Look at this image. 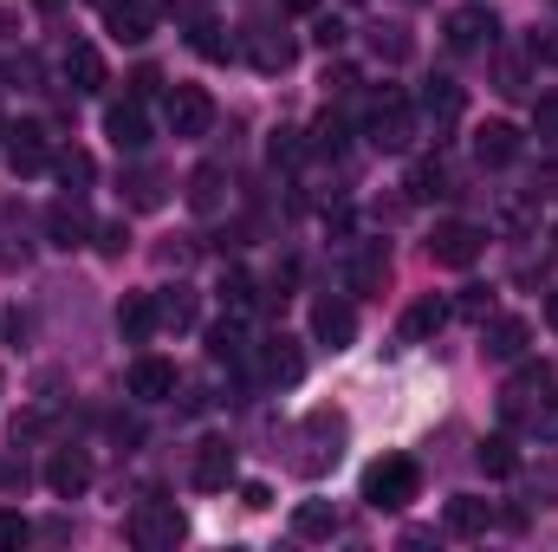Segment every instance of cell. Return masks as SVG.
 I'll use <instances>...</instances> for the list:
<instances>
[{
  "label": "cell",
  "instance_id": "obj_30",
  "mask_svg": "<svg viewBox=\"0 0 558 552\" xmlns=\"http://www.w3.org/2000/svg\"><path fill=\"white\" fill-rule=\"evenodd\" d=\"M208 358H215V364H241V358H247V338H241L234 319H221V325L208 332Z\"/></svg>",
  "mask_w": 558,
  "mask_h": 552
},
{
  "label": "cell",
  "instance_id": "obj_18",
  "mask_svg": "<svg viewBox=\"0 0 558 552\" xmlns=\"http://www.w3.org/2000/svg\"><path fill=\"white\" fill-rule=\"evenodd\" d=\"M441 527H448L454 540H481V533L494 527V507H487L481 494H454V501H448V514H441Z\"/></svg>",
  "mask_w": 558,
  "mask_h": 552
},
{
  "label": "cell",
  "instance_id": "obj_43",
  "mask_svg": "<svg viewBox=\"0 0 558 552\" xmlns=\"http://www.w3.org/2000/svg\"><path fill=\"white\" fill-rule=\"evenodd\" d=\"M98 248H105V254H124V248H131V228H124V221H105V228H98Z\"/></svg>",
  "mask_w": 558,
  "mask_h": 552
},
{
  "label": "cell",
  "instance_id": "obj_28",
  "mask_svg": "<svg viewBox=\"0 0 558 552\" xmlns=\"http://www.w3.org/2000/svg\"><path fill=\"white\" fill-rule=\"evenodd\" d=\"M267 377H274V384H299V377H305V358H299L292 338H267Z\"/></svg>",
  "mask_w": 558,
  "mask_h": 552
},
{
  "label": "cell",
  "instance_id": "obj_52",
  "mask_svg": "<svg viewBox=\"0 0 558 552\" xmlns=\"http://www.w3.org/2000/svg\"><path fill=\"white\" fill-rule=\"evenodd\" d=\"M33 7H39V13H52V7H65V0H33Z\"/></svg>",
  "mask_w": 558,
  "mask_h": 552
},
{
  "label": "cell",
  "instance_id": "obj_29",
  "mask_svg": "<svg viewBox=\"0 0 558 552\" xmlns=\"http://www.w3.org/2000/svg\"><path fill=\"white\" fill-rule=\"evenodd\" d=\"M52 169H59V182H65L72 195H85V189H92V176H98V163H92L85 149H59V156H52Z\"/></svg>",
  "mask_w": 558,
  "mask_h": 552
},
{
  "label": "cell",
  "instance_id": "obj_38",
  "mask_svg": "<svg viewBox=\"0 0 558 552\" xmlns=\"http://www.w3.org/2000/svg\"><path fill=\"white\" fill-rule=\"evenodd\" d=\"M124 189H131V202H137V208H156V202H162V176H156V169H137Z\"/></svg>",
  "mask_w": 558,
  "mask_h": 552
},
{
  "label": "cell",
  "instance_id": "obj_47",
  "mask_svg": "<svg viewBox=\"0 0 558 552\" xmlns=\"http://www.w3.org/2000/svg\"><path fill=\"white\" fill-rule=\"evenodd\" d=\"M338 39H344V26H338V20H318V46H325V52H331V46H338Z\"/></svg>",
  "mask_w": 558,
  "mask_h": 552
},
{
  "label": "cell",
  "instance_id": "obj_5",
  "mask_svg": "<svg viewBox=\"0 0 558 552\" xmlns=\"http://www.w3.org/2000/svg\"><path fill=\"white\" fill-rule=\"evenodd\" d=\"M162 124H169L175 137H208V124H215V98H208L202 85H169V98H162Z\"/></svg>",
  "mask_w": 558,
  "mask_h": 552
},
{
  "label": "cell",
  "instance_id": "obj_20",
  "mask_svg": "<svg viewBox=\"0 0 558 552\" xmlns=\"http://www.w3.org/2000/svg\"><path fill=\"white\" fill-rule=\"evenodd\" d=\"M131 397H137V404H162V397H175V364H169V358H137V371H131Z\"/></svg>",
  "mask_w": 558,
  "mask_h": 552
},
{
  "label": "cell",
  "instance_id": "obj_10",
  "mask_svg": "<svg viewBox=\"0 0 558 552\" xmlns=\"http://www.w3.org/2000/svg\"><path fill=\"white\" fill-rule=\"evenodd\" d=\"M526 345H533V325L526 319H481V351L494 364H520Z\"/></svg>",
  "mask_w": 558,
  "mask_h": 552
},
{
  "label": "cell",
  "instance_id": "obj_25",
  "mask_svg": "<svg viewBox=\"0 0 558 552\" xmlns=\"http://www.w3.org/2000/svg\"><path fill=\"white\" fill-rule=\"evenodd\" d=\"M247 59H254V72H286V65H292V39L254 26V33H247Z\"/></svg>",
  "mask_w": 558,
  "mask_h": 552
},
{
  "label": "cell",
  "instance_id": "obj_51",
  "mask_svg": "<svg viewBox=\"0 0 558 552\" xmlns=\"http://www.w3.org/2000/svg\"><path fill=\"white\" fill-rule=\"evenodd\" d=\"M7 33H13V13H0V39H7Z\"/></svg>",
  "mask_w": 558,
  "mask_h": 552
},
{
  "label": "cell",
  "instance_id": "obj_4",
  "mask_svg": "<svg viewBox=\"0 0 558 552\" xmlns=\"http://www.w3.org/2000/svg\"><path fill=\"white\" fill-rule=\"evenodd\" d=\"M182 533H189V520H182V507L175 501H162V494H149L131 507V540L143 552H175L182 547Z\"/></svg>",
  "mask_w": 558,
  "mask_h": 552
},
{
  "label": "cell",
  "instance_id": "obj_1",
  "mask_svg": "<svg viewBox=\"0 0 558 552\" xmlns=\"http://www.w3.org/2000/svg\"><path fill=\"white\" fill-rule=\"evenodd\" d=\"M364 137H371L377 156H403L416 143V105L403 92H377L371 111H364Z\"/></svg>",
  "mask_w": 558,
  "mask_h": 552
},
{
  "label": "cell",
  "instance_id": "obj_15",
  "mask_svg": "<svg viewBox=\"0 0 558 552\" xmlns=\"http://www.w3.org/2000/svg\"><path fill=\"white\" fill-rule=\"evenodd\" d=\"M105 137L118 143L124 156H137L143 143H149V118H143V98H124V105H111V111H105Z\"/></svg>",
  "mask_w": 558,
  "mask_h": 552
},
{
  "label": "cell",
  "instance_id": "obj_35",
  "mask_svg": "<svg viewBox=\"0 0 558 552\" xmlns=\"http://www.w3.org/2000/svg\"><path fill=\"white\" fill-rule=\"evenodd\" d=\"M454 312H461V319H474V325H481V319H494V286H468V292L454 299Z\"/></svg>",
  "mask_w": 558,
  "mask_h": 552
},
{
  "label": "cell",
  "instance_id": "obj_22",
  "mask_svg": "<svg viewBox=\"0 0 558 552\" xmlns=\"http://www.w3.org/2000/svg\"><path fill=\"white\" fill-rule=\"evenodd\" d=\"M474 156H481V169H507L520 156V131L513 124H481L474 131Z\"/></svg>",
  "mask_w": 558,
  "mask_h": 552
},
{
  "label": "cell",
  "instance_id": "obj_16",
  "mask_svg": "<svg viewBox=\"0 0 558 552\" xmlns=\"http://www.w3.org/2000/svg\"><path fill=\"white\" fill-rule=\"evenodd\" d=\"M189 481H195V488H202V494H221V488H228V481H234V448H228V442H215V435H208V442H202V448H195V475H189Z\"/></svg>",
  "mask_w": 558,
  "mask_h": 552
},
{
  "label": "cell",
  "instance_id": "obj_48",
  "mask_svg": "<svg viewBox=\"0 0 558 552\" xmlns=\"http://www.w3.org/2000/svg\"><path fill=\"white\" fill-rule=\"evenodd\" d=\"M526 52H533V59H539V65H553V59H558V39H533V46H526Z\"/></svg>",
  "mask_w": 558,
  "mask_h": 552
},
{
  "label": "cell",
  "instance_id": "obj_37",
  "mask_svg": "<svg viewBox=\"0 0 558 552\" xmlns=\"http://www.w3.org/2000/svg\"><path fill=\"white\" fill-rule=\"evenodd\" d=\"M312 149H331V156L344 149V118H338V111H325V118L312 124Z\"/></svg>",
  "mask_w": 558,
  "mask_h": 552
},
{
  "label": "cell",
  "instance_id": "obj_45",
  "mask_svg": "<svg viewBox=\"0 0 558 552\" xmlns=\"http://www.w3.org/2000/svg\"><path fill=\"white\" fill-rule=\"evenodd\" d=\"M241 501H247V507H274V488H267V481H247Z\"/></svg>",
  "mask_w": 558,
  "mask_h": 552
},
{
  "label": "cell",
  "instance_id": "obj_53",
  "mask_svg": "<svg viewBox=\"0 0 558 552\" xmlns=\"http://www.w3.org/2000/svg\"><path fill=\"white\" fill-rule=\"evenodd\" d=\"M149 7H182V0H149Z\"/></svg>",
  "mask_w": 558,
  "mask_h": 552
},
{
  "label": "cell",
  "instance_id": "obj_56",
  "mask_svg": "<svg viewBox=\"0 0 558 552\" xmlns=\"http://www.w3.org/2000/svg\"><path fill=\"white\" fill-rule=\"evenodd\" d=\"M553 241H558V228H553Z\"/></svg>",
  "mask_w": 558,
  "mask_h": 552
},
{
  "label": "cell",
  "instance_id": "obj_2",
  "mask_svg": "<svg viewBox=\"0 0 558 552\" xmlns=\"http://www.w3.org/2000/svg\"><path fill=\"white\" fill-rule=\"evenodd\" d=\"M416 494H422V468L410 455H384V461L364 468V501H371L377 514H397V507H410Z\"/></svg>",
  "mask_w": 558,
  "mask_h": 552
},
{
  "label": "cell",
  "instance_id": "obj_21",
  "mask_svg": "<svg viewBox=\"0 0 558 552\" xmlns=\"http://www.w3.org/2000/svg\"><path fill=\"white\" fill-rule=\"evenodd\" d=\"M416 111L435 124V131H448V124L461 118V85H454V79H428V85H422V105H416Z\"/></svg>",
  "mask_w": 558,
  "mask_h": 552
},
{
  "label": "cell",
  "instance_id": "obj_36",
  "mask_svg": "<svg viewBox=\"0 0 558 552\" xmlns=\"http://www.w3.org/2000/svg\"><path fill=\"white\" fill-rule=\"evenodd\" d=\"M33 540V527H26V514H13V507H0V552H20Z\"/></svg>",
  "mask_w": 558,
  "mask_h": 552
},
{
  "label": "cell",
  "instance_id": "obj_19",
  "mask_svg": "<svg viewBox=\"0 0 558 552\" xmlns=\"http://www.w3.org/2000/svg\"><path fill=\"white\" fill-rule=\"evenodd\" d=\"M448 325V299H435V292H422V299H410V312H403V345H428L435 332Z\"/></svg>",
  "mask_w": 558,
  "mask_h": 552
},
{
  "label": "cell",
  "instance_id": "obj_49",
  "mask_svg": "<svg viewBox=\"0 0 558 552\" xmlns=\"http://www.w3.org/2000/svg\"><path fill=\"white\" fill-rule=\"evenodd\" d=\"M286 7H292V13H312V7H318V0H286Z\"/></svg>",
  "mask_w": 558,
  "mask_h": 552
},
{
  "label": "cell",
  "instance_id": "obj_54",
  "mask_svg": "<svg viewBox=\"0 0 558 552\" xmlns=\"http://www.w3.org/2000/svg\"><path fill=\"white\" fill-rule=\"evenodd\" d=\"M92 7H118V0H92Z\"/></svg>",
  "mask_w": 558,
  "mask_h": 552
},
{
  "label": "cell",
  "instance_id": "obj_41",
  "mask_svg": "<svg viewBox=\"0 0 558 552\" xmlns=\"http://www.w3.org/2000/svg\"><path fill=\"white\" fill-rule=\"evenodd\" d=\"M371 46H377V59H410V33H397V26H384Z\"/></svg>",
  "mask_w": 558,
  "mask_h": 552
},
{
  "label": "cell",
  "instance_id": "obj_44",
  "mask_svg": "<svg viewBox=\"0 0 558 552\" xmlns=\"http://www.w3.org/2000/svg\"><path fill=\"white\" fill-rule=\"evenodd\" d=\"M500 92H507V98H520V92H526V65H520V59H507V65H500Z\"/></svg>",
  "mask_w": 558,
  "mask_h": 552
},
{
  "label": "cell",
  "instance_id": "obj_8",
  "mask_svg": "<svg viewBox=\"0 0 558 552\" xmlns=\"http://www.w3.org/2000/svg\"><path fill=\"white\" fill-rule=\"evenodd\" d=\"M46 235H52V248H85L98 228H92V208H85V195H59L52 208H46Z\"/></svg>",
  "mask_w": 558,
  "mask_h": 552
},
{
  "label": "cell",
  "instance_id": "obj_17",
  "mask_svg": "<svg viewBox=\"0 0 558 552\" xmlns=\"http://www.w3.org/2000/svg\"><path fill=\"white\" fill-rule=\"evenodd\" d=\"M149 26H156V7H143V0H118V7H105V33H111L118 46H143Z\"/></svg>",
  "mask_w": 558,
  "mask_h": 552
},
{
  "label": "cell",
  "instance_id": "obj_6",
  "mask_svg": "<svg viewBox=\"0 0 558 552\" xmlns=\"http://www.w3.org/2000/svg\"><path fill=\"white\" fill-rule=\"evenodd\" d=\"M481 254H487V235L474 221H435V235H428V261L435 267H474Z\"/></svg>",
  "mask_w": 558,
  "mask_h": 552
},
{
  "label": "cell",
  "instance_id": "obj_31",
  "mask_svg": "<svg viewBox=\"0 0 558 552\" xmlns=\"http://www.w3.org/2000/svg\"><path fill=\"white\" fill-rule=\"evenodd\" d=\"M435 195H448V163L441 156L410 169V202H435Z\"/></svg>",
  "mask_w": 558,
  "mask_h": 552
},
{
  "label": "cell",
  "instance_id": "obj_9",
  "mask_svg": "<svg viewBox=\"0 0 558 552\" xmlns=\"http://www.w3.org/2000/svg\"><path fill=\"white\" fill-rule=\"evenodd\" d=\"M312 338H318L325 351H344V345L357 338V312H351V299H312Z\"/></svg>",
  "mask_w": 558,
  "mask_h": 552
},
{
  "label": "cell",
  "instance_id": "obj_13",
  "mask_svg": "<svg viewBox=\"0 0 558 552\" xmlns=\"http://www.w3.org/2000/svg\"><path fill=\"white\" fill-rule=\"evenodd\" d=\"M494 33H500V20H494L487 7H461V13L448 20V46H454V52H487Z\"/></svg>",
  "mask_w": 558,
  "mask_h": 552
},
{
  "label": "cell",
  "instance_id": "obj_39",
  "mask_svg": "<svg viewBox=\"0 0 558 552\" xmlns=\"http://www.w3.org/2000/svg\"><path fill=\"white\" fill-rule=\"evenodd\" d=\"M195 52H202V59H228V39H221L215 20H195Z\"/></svg>",
  "mask_w": 558,
  "mask_h": 552
},
{
  "label": "cell",
  "instance_id": "obj_55",
  "mask_svg": "<svg viewBox=\"0 0 558 552\" xmlns=\"http://www.w3.org/2000/svg\"><path fill=\"white\" fill-rule=\"evenodd\" d=\"M0 137H7V118H0Z\"/></svg>",
  "mask_w": 558,
  "mask_h": 552
},
{
  "label": "cell",
  "instance_id": "obj_14",
  "mask_svg": "<svg viewBox=\"0 0 558 552\" xmlns=\"http://www.w3.org/2000/svg\"><path fill=\"white\" fill-rule=\"evenodd\" d=\"M46 488H52L59 501H78V494L92 488V461H85L78 448H52V461H46Z\"/></svg>",
  "mask_w": 558,
  "mask_h": 552
},
{
  "label": "cell",
  "instance_id": "obj_34",
  "mask_svg": "<svg viewBox=\"0 0 558 552\" xmlns=\"http://www.w3.org/2000/svg\"><path fill=\"white\" fill-rule=\"evenodd\" d=\"M221 299H228V312H234V319H241V312H254V279L234 267V274L221 279Z\"/></svg>",
  "mask_w": 558,
  "mask_h": 552
},
{
  "label": "cell",
  "instance_id": "obj_12",
  "mask_svg": "<svg viewBox=\"0 0 558 552\" xmlns=\"http://www.w3.org/2000/svg\"><path fill=\"white\" fill-rule=\"evenodd\" d=\"M344 286L364 292V299L384 292V286H390V248H384V241H364V248L351 254V267H344Z\"/></svg>",
  "mask_w": 558,
  "mask_h": 552
},
{
  "label": "cell",
  "instance_id": "obj_11",
  "mask_svg": "<svg viewBox=\"0 0 558 552\" xmlns=\"http://www.w3.org/2000/svg\"><path fill=\"white\" fill-rule=\"evenodd\" d=\"M59 72H65V85H72L78 98H98V92H105V52H98V46H85V39H72V46H65Z\"/></svg>",
  "mask_w": 558,
  "mask_h": 552
},
{
  "label": "cell",
  "instance_id": "obj_46",
  "mask_svg": "<svg viewBox=\"0 0 558 552\" xmlns=\"http://www.w3.org/2000/svg\"><path fill=\"white\" fill-rule=\"evenodd\" d=\"M156 85H162V79H156V72H149V65H143L137 79H131V98H149V92H156Z\"/></svg>",
  "mask_w": 558,
  "mask_h": 552
},
{
  "label": "cell",
  "instance_id": "obj_42",
  "mask_svg": "<svg viewBox=\"0 0 558 552\" xmlns=\"http://www.w3.org/2000/svg\"><path fill=\"white\" fill-rule=\"evenodd\" d=\"M533 131L546 143H558V98H539V105H533Z\"/></svg>",
  "mask_w": 558,
  "mask_h": 552
},
{
  "label": "cell",
  "instance_id": "obj_23",
  "mask_svg": "<svg viewBox=\"0 0 558 552\" xmlns=\"http://www.w3.org/2000/svg\"><path fill=\"white\" fill-rule=\"evenodd\" d=\"M221 202H228V169H221V163H202V169L189 176V208H195V215H215Z\"/></svg>",
  "mask_w": 558,
  "mask_h": 552
},
{
  "label": "cell",
  "instance_id": "obj_33",
  "mask_svg": "<svg viewBox=\"0 0 558 552\" xmlns=\"http://www.w3.org/2000/svg\"><path fill=\"white\" fill-rule=\"evenodd\" d=\"M481 468H487V475H520V448H513V435H487V442H481Z\"/></svg>",
  "mask_w": 558,
  "mask_h": 552
},
{
  "label": "cell",
  "instance_id": "obj_26",
  "mask_svg": "<svg viewBox=\"0 0 558 552\" xmlns=\"http://www.w3.org/2000/svg\"><path fill=\"white\" fill-rule=\"evenodd\" d=\"M118 332H124L131 345H143L149 332H162V325H156V292H131V299L118 305Z\"/></svg>",
  "mask_w": 558,
  "mask_h": 552
},
{
  "label": "cell",
  "instance_id": "obj_40",
  "mask_svg": "<svg viewBox=\"0 0 558 552\" xmlns=\"http://www.w3.org/2000/svg\"><path fill=\"white\" fill-rule=\"evenodd\" d=\"M267 156H274V163H299V156H305V143H299V131H286V124H279V131H274V143H267Z\"/></svg>",
  "mask_w": 558,
  "mask_h": 552
},
{
  "label": "cell",
  "instance_id": "obj_32",
  "mask_svg": "<svg viewBox=\"0 0 558 552\" xmlns=\"http://www.w3.org/2000/svg\"><path fill=\"white\" fill-rule=\"evenodd\" d=\"M26 261H33L26 221H20V215H7V221H0V267H26Z\"/></svg>",
  "mask_w": 558,
  "mask_h": 552
},
{
  "label": "cell",
  "instance_id": "obj_27",
  "mask_svg": "<svg viewBox=\"0 0 558 552\" xmlns=\"http://www.w3.org/2000/svg\"><path fill=\"white\" fill-rule=\"evenodd\" d=\"M156 325L162 332H189L195 325V292L189 286H162L156 292Z\"/></svg>",
  "mask_w": 558,
  "mask_h": 552
},
{
  "label": "cell",
  "instance_id": "obj_50",
  "mask_svg": "<svg viewBox=\"0 0 558 552\" xmlns=\"http://www.w3.org/2000/svg\"><path fill=\"white\" fill-rule=\"evenodd\" d=\"M546 319H553V325H558V292H553V299H546Z\"/></svg>",
  "mask_w": 558,
  "mask_h": 552
},
{
  "label": "cell",
  "instance_id": "obj_7",
  "mask_svg": "<svg viewBox=\"0 0 558 552\" xmlns=\"http://www.w3.org/2000/svg\"><path fill=\"white\" fill-rule=\"evenodd\" d=\"M0 143H7V169H13V176H39V169L52 163V131L33 124V118H26V124H7Z\"/></svg>",
  "mask_w": 558,
  "mask_h": 552
},
{
  "label": "cell",
  "instance_id": "obj_3",
  "mask_svg": "<svg viewBox=\"0 0 558 552\" xmlns=\"http://www.w3.org/2000/svg\"><path fill=\"white\" fill-rule=\"evenodd\" d=\"M344 416L338 410H312L299 422V475H325V468H338V455H344Z\"/></svg>",
  "mask_w": 558,
  "mask_h": 552
},
{
  "label": "cell",
  "instance_id": "obj_24",
  "mask_svg": "<svg viewBox=\"0 0 558 552\" xmlns=\"http://www.w3.org/2000/svg\"><path fill=\"white\" fill-rule=\"evenodd\" d=\"M292 533L299 540H338V507L331 501H299L292 507Z\"/></svg>",
  "mask_w": 558,
  "mask_h": 552
}]
</instances>
